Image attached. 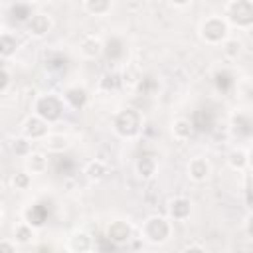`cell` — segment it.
Masks as SVG:
<instances>
[{"label":"cell","instance_id":"8fae6325","mask_svg":"<svg viewBox=\"0 0 253 253\" xmlns=\"http://www.w3.org/2000/svg\"><path fill=\"white\" fill-rule=\"evenodd\" d=\"M65 249L71 251V253H87V251L95 249V239L85 229H75L73 233H69Z\"/></svg>","mask_w":253,"mask_h":253},{"label":"cell","instance_id":"7c38bea8","mask_svg":"<svg viewBox=\"0 0 253 253\" xmlns=\"http://www.w3.org/2000/svg\"><path fill=\"white\" fill-rule=\"evenodd\" d=\"M186 172H188V178L192 182L202 184L211 176V164L204 156H194V158H190V162L186 166Z\"/></svg>","mask_w":253,"mask_h":253},{"label":"cell","instance_id":"d590c367","mask_svg":"<svg viewBox=\"0 0 253 253\" xmlns=\"http://www.w3.org/2000/svg\"><path fill=\"white\" fill-rule=\"evenodd\" d=\"M0 217H2V206H0Z\"/></svg>","mask_w":253,"mask_h":253},{"label":"cell","instance_id":"d6a6232c","mask_svg":"<svg viewBox=\"0 0 253 253\" xmlns=\"http://www.w3.org/2000/svg\"><path fill=\"white\" fill-rule=\"evenodd\" d=\"M192 2L194 0H168V4L174 6V8H188Z\"/></svg>","mask_w":253,"mask_h":253},{"label":"cell","instance_id":"30bf717a","mask_svg":"<svg viewBox=\"0 0 253 253\" xmlns=\"http://www.w3.org/2000/svg\"><path fill=\"white\" fill-rule=\"evenodd\" d=\"M61 99H63V103H65L67 109L81 111L87 105V101H89V91L83 85H69V87L63 89Z\"/></svg>","mask_w":253,"mask_h":253},{"label":"cell","instance_id":"d4e9b609","mask_svg":"<svg viewBox=\"0 0 253 253\" xmlns=\"http://www.w3.org/2000/svg\"><path fill=\"white\" fill-rule=\"evenodd\" d=\"M83 8H85L87 14L103 18V16H107L111 12L113 0H83Z\"/></svg>","mask_w":253,"mask_h":253},{"label":"cell","instance_id":"9c48e42d","mask_svg":"<svg viewBox=\"0 0 253 253\" xmlns=\"http://www.w3.org/2000/svg\"><path fill=\"white\" fill-rule=\"evenodd\" d=\"M166 215L172 221H186L192 215V202L186 196H174L166 202Z\"/></svg>","mask_w":253,"mask_h":253},{"label":"cell","instance_id":"f546056e","mask_svg":"<svg viewBox=\"0 0 253 253\" xmlns=\"http://www.w3.org/2000/svg\"><path fill=\"white\" fill-rule=\"evenodd\" d=\"M18 251V243L10 237V239H0V253H16Z\"/></svg>","mask_w":253,"mask_h":253},{"label":"cell","instance_id":"603a6c76","mask_svg":"<svg viewBox=\"0 0 253 253\" xmlns=\"http://www.w3.org/2000/svg\"><path fill=\"white\" fill-rule=\"evenodd\" d=\"M119 73H121V83H123V87L134 89V87H138V85L142 83V73H140V69H138L134 63H126V65L123 67V71H119Z\"/></svg>","mask_w":253,"mask_h":253},{"label":"cell","instance_id":"8992f818","mask_svg":"<svg viewBox=\"0 0 253 253\" xmlns=\"http://www.w3.org/2000/svg\"><path fill=\"white\" fill-rule=\"evenodd\" d=\"M132 235H134V227H132V223L126 221V219H121V217L109 221L107 227H105V239L111 241V243L117 245V247L130 243Z\"/></svg>","mask_w":253,"mask_h":253},{"label":"cell","instance_id":"e575fe53","mask_svg":"<svg viewBox=\"0 0 253 253\" xmlns=\"http://www.w3.org/2000/svg\"><path fill=\"white\" fill-rule=\"evenodd\" d=\"M2 152H4V142L0 140V154H2Z\"/></svg>","mask_w":253,"mask_h":253},{"label":"cell","instance_id":"9a60e30c","mask_svg":"<svg viewBox=\"0 0 253 253\" xmlns=\"http://www.w3.org/2000/svg\"><path fill=\"white\" fill-rule=\"evenodd\" d=\"M42 148L47 150L49 154H59V152H65L69 146H71V138L63 132H47L42 140H40Z\"/></svg>","mask_w":253,"mask_h":253},{"label":"cell","instance_id":"ba28073f","mask_svg":"<svg viewBox=\"0 0 253 253\" xmlns=\"http://www.w3.org/2000/svg\"><path fill=\"white\" fill-rule=\"evenodd\" d=\"M47 132H49V125L43 119H40L38 115H34V113L30 117H26L22 126H20V134L30 138L32 142H40Z\"/></svg>","mask_w":253,"mask_h":253},{"label":"cell","instance_id":"ffe728a7","mask_svg":"<svg viewBox=\"0 0 253 253\" xmlns=\"http://www.w3.org/2000/svg\"><path fill=\"white\" fill-rule=\"evenodd\" d=\"M227 166L235 172H245L249 168V150L247 148H231L227 154Z\"/></svg>","mask_w":253,"mask_h":253},{"label":"cell","instance_id":"3957f363","mask_svg":"<svg viewBox=\"0 0 253 253\" xmlns=\"http://www.w3.org/2000/svg\"><path fill=\"white\" fill-rule=\"evenodd\" d=\"M65 109L67 107H65L63 99H61V95H55V93H42L32 103L34 115H38L40 119H43L47 125L59 123L63 119Z\"/></svg>","mask_w":253,"mask_h":253},{"label":"cell","instance_id":"f1b7e54d","mask_svg":"<svg viewBox=\"0 0 253 253\" xmlns=\"http://www.w3.org/2000/svg\"><path fill=\"white\" fill-rule=\"evenodd\" d=\"M38 210H40V206H32V208L26 211V213H28L26 221H28V223H32L34 227H42V225L45 223V213H40Z\"/></svg>","mask_w":253,"mask_h":253},{"label":"cell","instance_id":"ac0fdd59","mask_svg":"<svg viewBox=\"0 0 253 253\" xmlns=\"http://www.w3.org/2000/svg\"><path fill=\"white\" fill-rule=\"evenodd\" d=\"M83 174H85V178H87L89 182H95V184H97V182H101V180L107 178V174H109V166H107L105 160L95 158V160H89V162L85 164Z\"/></svg>","mask_w":253,"mask_h":253},{"label":"cell","instance_id":"4fadbf2b","mask_svg":"<svg viewBox=\"0 0 253 253\" xmlns=\"http://www.w3.org/2000/svg\"><path fill=\"white\" fill-rule=\"evenodd\" d=\"M47 166H49V158L43 150H34L24 158V170L30 172L32 176H42L47 172Z\"/></svg>","mask_w":253,"mask_h":253},{"label":"cell","instance_id":"836d02e7","mask_svg":"<svg viewBox=\"0 0 253 253\" xmlns=\"http://www.w3.org/2000/svg\"><path fill=\"white\" fill-rule=\"evenodd\" d=\"M251 219H253V215H251V211H247V215H245V233H247V237L253 235V231H251Z\"/></svg>","mask_w":253,"mask_h":253},{"label":"cell","instance_id":"6da1fadb","mask_svg":"<svg viewBox=\"0 0 253 253\" xmlns=\"http://www.w3.org/2000/svg\"><path fill=\"white\" fill-rule=\"evenodd\" d=\"M174 233V225L172 219L168 215H148L142 223H140V239L150 243V245H164L170 241Z\"/></svg>","mask_w":253,"mask_h":253},{"label":"cell","instance_id":"1f68e13d","mask_svg":"<svg viewBox=\"0 0 253 253\" xmlns=\"http://www.w3.org/2000/svg\"><path fill=\"white\" fill-rule=\"evenodd\" d=\"M184 251H200V253H204L206 245H202V243H188V245H184Z\"/></svg>","mask_w":253,"mask_h":253},{"label":"cell","instance_id":"e0dca14e","mask_svg":"<svg viewBox=\"0 0 253 253\" xmlns=\"http://www.w3.org/2000/svg\"><path fill=\"white\" fill-rule=\"evenodd\" d=\"M170 132H172V136H174L176 140H180V142L190 140V138L194 136V123H192L190 119H186V117H178V119L172 121Z\"/></svg>","mask_w":253,"mask_h":253},{"label":"cell","instance_id":"4dcf8cb0","mask_svg":"<svg viewBox=\"0 0 253 253\" xmlns=\"http://www.w3.org/2000/svg\"><path fill=\"white\" fill-rule=\"evenodd\" d=\"M8 85H10V73L0 67V91H4Z\"/></svg>","mask_w":253,"mask_h":253},{"label":"cell","instance_id":"5b68a950","mask_svg":"<svg viewBox=\"0 0 253 253\" xmlns=\"http://www.w3.org/2000/svg\"><path fill=\"white\" fill-rule=\"evenodd\" d=\"M223 18L229 28L247 30L253 24V2L251 0H229L223 8Z\"/></svg>","mask_w":253,"mask_h":253},{"label":"cell","instance_id":"83f0119b","mask_svg":"<svg viewBox=\"0 0 253 253\" xmlns=\"http://www.w3.org/2000/svg\"><path fill=\"white\" fill-rule=\"evenodd\" d=\"M109 43H113V49H111V47H105L103 53H107V57H109L111 61H119V59H123V55H125L123 42H121L119 38H113V40H109Z\"/></svg>","mask_w":253,"mask_h":253},{"label":"cell","instance_id":"2e32d148","mask_svg":"<svg viewBox=\"0 0 253 253\" xmlns=\"http://www.w3.org/2000/svg\"><path fill=\"white\" fill-rule=\"evenodd\" d=\"M134 172H136V176H138L142 182L152 180V178L156 176V172H158V162H156V158H154V156H148V154L138 156L136 162H134Z\"/></svg>","mask_w":253,"mask_h":253},{"label":"cell","instance_id":"5bb4252c","mask_svg":"<svg viewBox=\"0 0 253 253\" xmlns=\"http://www.w3.org/2000/svg\"><path fill=\"white\" fill-rule=\"evenodd\" d=\"M103 49H105V42L99 36H95V34H87L79 42V53L85 59H97V57H101L103 55Z\"/></svg>","mask_w":253,"mask_h":253},{"label":"cell","instance_id":"7a4b0ae2","mask_svg":"<svg viewBox=\"0 0 253 253\" xmlns=\"http://www.w3.org/2000/svg\"><path fill=\"white\" fill-rule=\"evenodd\" d=\"M142 125H144V119L140 115V111L132 109V107H126V109H121L113 115L111 119V126L115 130L117 136L121 138H136L142 130Z\"/></svg>","mask_w":253,"mask_h":253},{"label":"cell","instance_id":"4316f807","mask_svg":"<svg viewBox=\"0 0 253 253\" xmlns=\"http://www.w3.org/2000/svg\"><path fill=\"white\" fill-rule=\"evenodd\" d=\"M12 150H14V154L16 156H20V158H26L30 152H32V140L30 138H26V136H14L12 138Z\"/></svg>","mask_w":253,"mask_h":253},{"label":"cell","instance_id":"52a82bcc","mask_svg":"<svg viewBox=\"0 0 253 253\" xmlns=\"http://www.w3.org/2000/svg\"><path fill=\"white\" fill-rule=\"evenodd\" d=\"M26 30L32 38L36 40H42L45 38L51 30H53V20L49 14H43V12H34L30 14V18L26 20Z\"/></svg>","mask_w":253,"mask_h":253},{"label":"cell","instance_id":"cb8c5ba5","mask_svg":"<svg viewBox=\"0 0 253 253\" xmlns=\"http://www.w3.org/2000/svg\"><path fill=\"white\" fill-rule=\"evenodd\" d=\"M99 91H103V93H111V91H117V89H121L123 87V83H121V73L117 71V69H109V71H105L101 77H99Z\"/></svg>","mask_w":253,"mask_h":253},{"label":"cell","instance_id":"277c9868","mask_svg":"<svg viewBox=\"0 0 253 253\" xmlns=\"http://www.w3.org/2000/svg\"><path fill=\"white\" fill-rule=\"evenodd\" d=\"M198 36L208 45H219L231 36V28L223 16H208L198 26Z\"/></svg>","mask_w":253,"mask_h":253},{"label":"cell","instance_id":"7402d4cb","mask_svg":"<svg viewBox=\"0 0 253 253\" xmlns=\"http://www.w3.org/2000/svg\"><path fill=\"white\" fill-rule=\"evenodd\" d=\"M219 47H221V55H223L225 61H237L241 57V53H243V42L239 38H231L229 36L227 40H223L219 43Z\"/></svg>","mask_w":253,"mask_h":253},{"label":"cell","instance_id":"44dd1931","mask_svg":"<svg viewBox=\"0 0 253 253\" xmlns=\"http://www.w3.org/2000/svg\"><path fill=\"white\" fill-rule=\"evenodd\" d=\"M36 237V227L28 221H20L14 225V233H12V239L18 243V247H26L34 241Z\"/></svg>","mask_w":253,"mask_h":253},{"label":"cell","instance_id":"d6986e66","mask_svg":"<svg viewBox=\"0 0 253 253\" xmlns=\"http://www.w3.org/2000/svg\"><path fill=\"white\" fill-rule=\"evenodd\" d=\"M20 49V40L14 32H0V59H10Z\"/></svg>","mask_w":253,"mask_h":253},{"label":"cell","instance_id":"484cf974","mask_svg":"<svg viewBox=\"0 0 253 253\" xmlns=\"http://www.w3.org/2000/svg\"><path fill=\"white\" fill-rule=\"evenodd\" d=\"M32 178H34V176H32L30 172L20 170V172L12 174L10 184H12V188H14L16 192H26V190H30V188H32Z\"/></svg>","mask_w":253,"mask_h":253}]
</instances>
